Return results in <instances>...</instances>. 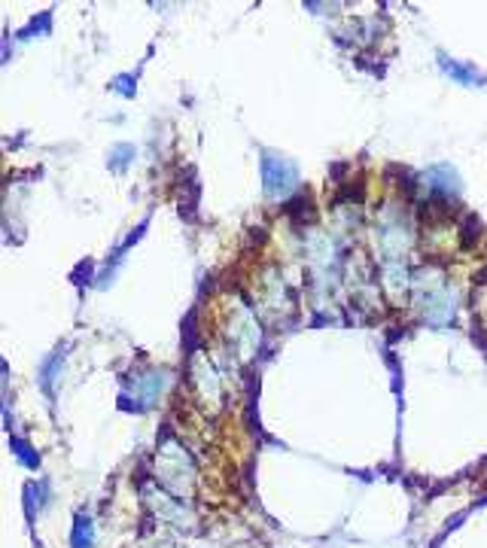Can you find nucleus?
<instances>
[{"instance_id":"f03ea898","label":"nucleus","mask_w":487,"mask_h":548,"mask_svg":"<svg viewBox=\"0 0 487 548\" xmlns=\"http://www.w3.org/2000/svg\"><path fill=\"white\" fill-rule=\"evenodd\" d=\"M411 289H415V305L420 308V314H424L433 326H448L454 317V292L445 287L442 274L436 271H417L415 274V283H411Z\"/></svg>"},{"instance_id":"0eeeda50","label":"nucleus","mask_w":487,"mask_h":548,"mask_svg":"<svg viewBox=\"0 0 487 548\" xmlns=\"http://www.w3.org/2000/svg\"><path fill=\"white\" fill-rule=\"evenodd\" d=\"M91 521L86 515H77V524H73V548H91Z\"/></svg>"},{"instance_id":"f257e3e1","label":"nucleus","mask_w":487,"mask_h":548,"mask_svg":"<svg viewBox=\"0 0 487 548\" xmlns=\"http://www.w3.org/2000/svg\"><path fill=\"white\" fill-rule=\"evenodd\" d=\"M378 241H381V259H384V274L393 289L405 287L408 278V253H411V228L405 214L390 204L384 207L381 223H378Z\"/></svg>"},{"instance_id":"20e7f679","label":"nucleus","mask_w":487,"mask_h":548,"mask_svg":"<svg viewBox=\"0 0 487 548\" xmlns=\"http://www.w3.org/2000/svg\"><path fill=\"white\" fill-rule=\"evenodd\" d=\"M262 180H265V192H268L271 198H280V195H290V192L299 186V171L292 162L265 152L262 155Z\"/></svg>"},{"instance_id":"39448f33","label":"nucleus","mask_w":487,"mask_h":548,"mask_svg":"<svg viewBox=\"0 0 487 548\" xmlns=\"http://www.w3.org/2000/svg\"><path fill=\"white\" fill-rule=\"evenodd\" d=\"M232 329H228V335L235 338V344H238V351L241 353H250L256 344H259V326H256V320L253 314L247 308H235V314H232V323H228Z\"/></svg>"},{"instance_id":"7ed1b4c3","label":"nucleus","mask_w":487,"mask_h":548,"mask_svg":"<svg viewBox=\"0 0 487 548\" xmlns=\"http://www.w3.org/2000/svg\"><path fill=\"white\" fill-rule=\"evenodd\" d=\"M155 475L164 484V490L186 497L192 488V457L174 438H164L159 448V457H155Z\"/></svg>"},{"instance_id":"6e6552de","label":"nucleus","mask_w":487,"mask_h":548,"mask_svg":"<svg viewBox=\"0 0 487 548\" xmlns=\"http://www.w3.org/2000/svg\"><path fill=\"white\" fill-rule=\"evenodd\" d=\"M442 64H445V67H448V70H451V73H454V77H457V79H466V82H472V79H475V77H472V73H469V70H466V67H454V64H451V61H448V58H442Z\"/></svg>"},{"instance_id":"423d86ee","label":"nucleus","mask_w":487,"mask_h":548,"mask_svg":"<svg viewBox=\"0 0 487 548\" xmlns=\"http://www.w3.org/2000/svg\"><path fill=\"white\" fill-rule=\"evenodd\" d=\"M134 387H137V393H141V399L150 405V402L159 396V390L164 387V378H162V374H155V372H150V374H146V381H137Z\"/></svg>"}]
</instances>
